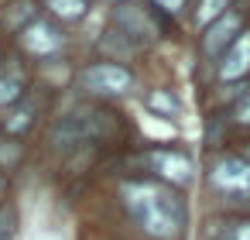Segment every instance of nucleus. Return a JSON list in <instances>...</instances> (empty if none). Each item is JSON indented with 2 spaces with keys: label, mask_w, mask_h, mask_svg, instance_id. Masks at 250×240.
<instances>
[{
  "label": "nucleus",
  "mask_w": 250,
  "mask_h": 240,
  "mask_svg": "<svg viewBox=\"0 0 250 240\" xmlns=\"http://www.w3.org/2000/svg\"><path fill=\"white\" fill-rule=\"evenodd\" d=\"M18 230V209L14 206H0V240H11Z\"/></svg>",
  "instance_id": "nucleus-12"
},
{
  "label": "nucleus",
  "mask_w": 250,
  "mask_h": 240,
  "mask_svg": "<svg viewBox=\"0 0 250 240\" xmlns=\"http://www.w3.org/2000/svg\"><path fill=\"white\" fill-rule=\"evenodd\" d=\"M18 42H21V48L24 52H31V55H52L55 48H62V28L59 24H48V21H31L24 31H18Z\"/></svg>",
  "instance_id": "nucleus-4"
},
{
  "label": "nucleus",
  "mask_w": 250,
  "mask_h": 240,
  "mask_svg": "<svg viewBox=\"0 0 250 240\" xmlns=\"http://www.w3.org/2000/svg\"><path fill=\"white\" fill-rule=\"evenodd\" d=\"M147 107H151V110H158V113H165V117H175V113H178V100H175V96H168L165 89H154V93L147 96Z\"/></svg>",
  "instance_id": "nucleus-11"
},
{
  "label": "nucleus",
  "mask_w": 250,
  "mask_h": 240,
  "mask_svg": "<svg viewBox=\"0 0 250 240\" xmlns=\"http://www.w3.org/2000/svg\"><path fill=\"white\" fill-rule=\"evenodd\" d=\"M226 240H250V223H236V226L226 233Z\"/></svg>",
  "instance_id": "nucleus-17"
},
{
  "label": "nucleus",
  "mask_w": 250,
  "mask_h": 240,
  "mask_svg": "<svg viewBox=\"0 0 250 240\" xmlns=\"http://www.w3.org/2000/svg\"><path fill=\"white\" fill-rule=\"evenodd\" d=\"M233 113H236V120H240V124H250V96H243V100L236 103V110H233Z\"/></svg>",
  "instance_id": "nucleus-16"
},
{
  "label": "nucleus",
  "mask_w": 250,
  "mask_h": 240,
  "mask_svg": "<svg viewBox=\"0 0 250 240\" xmlns=\"http://www.w3.org/2000/svg\"><path fill=\"white\" fill-rule=\"evenodd\" d=\"M31 120H35V110H31V107H21V110H14V113H11V120H7V131H11V134H18V131H28V127H31Z\"/></svg>",
  "instance_id": "nucleus-13"
},
{
  "label": "nucleus",
  "mask_w": 250,
  "mask_h": 240,
  "mask_svg": "<svg viewBox=\"0 0 250 240\" xmlns=\"http://www.w3.org/2000/svg\"><path fill=\"white\" fill-rule=\"evenodd\" d=\"M226 7H229V0H202V4H199V14H195V21L209 28L212 21H219V18L226 14Z\"/></svg>",
  "instance_id": "nucleus-10"
},
{
  "label": "nucleus",
  "mask_w": 250,
  "mask_h": 240,
  "mask_svg": "<svg viewBox=\"0 0 250 240\" xmlns=\"http://www.w3.org/2000/svg\"><path fill=\"white\" fill-rule=\"evenodd\" d=\"M18 154H21V144H14V141H11V148H0V172H7Z\"/></svg>",
  "instance_id": "nucleus-15"
},
{
  "label": "nucleus",
  "mask_w": 250,
  "mask_h": 240,
  "mask_svg": "<svg viewBox=\"0 0 250 240\" xmlns=\"http://www.w3.org/2000/svg\"><path fill=\"white\" fill-rule=\"evenodd\" d=\"M154 4H158V7H165V11H171V14H175V11H178V7H182V4H185V0H154Z\"/></svg>",
  "instance_id": "nucleus-18"
},
{
  "label": "nucleus",
  "mask_w": 250,
  "mask_h": 240,
  "mask_svg": "<svg viewBox=\"0 0 250 240\" xmlns=\"http://www.w3.org/2000/svg\"><path fill=\"white\" fill-rule=\"evenodd\" d=\"M243 31H240V14H233V11H226L219 21H212L209 28H206V38H202V48H206V55H226V48L240 38Z\"/></svg>",
  "instance_id": "nucleus-6"
},
{
  "label": "nucleus",
  "mask_w": 250,
  "mask_h": 240,
  "mask_svg": "<svg viewBox=\"0 0 250 240\" xmlns=\"http://www.w3.org/2000/svg\"><path fill=\"white\" fill-rule=\"evenodd\" d=\"M120 196H124L127 213L141 223L144 233H151L158 240H175L182 233V226H185V202H182V196L171 185L137 178V182H124Z\"/></svg>",
  "instance_id": "nucleus-1"
},
{
  "label": "nucleus",
  "mask_w": 250,
  "mask_h": 240,
  "mask_svg": "<svg viewBox=\"0 0 250 240\" xmlns=\"http://www.w3.org/2000/svg\"><path fill=\"white\" fill-rule=\"evenodd\" d=\"M247 161H250V148H247Z\"/></svg>",
  "instance_id": "nucleus-20"
},
{
  "label": "nucleus",
  "mask_w": 250,
  "mask_h": 240,
  "mask_svg": "<svg viewBox=\"0 0 250 240\" xmlns=\"http://www.w3.org/2000/svg\"><path fill=\"white\" fill-rule=\"evenodd\" d=\"M21 100V83L0 76V103H18Z\"/></svg>",
  "instance_id": "nucleus-14"
},
{
  "label": "nucleus",
  "mask_w": 250,
  "mask_h": 240,
  "mask_svg": "<svg viewBox=\"0 0 250 240\" xmlns=\"http://www.w3.org/2000/svg\"><path fill=\"white\" fill-rule=\"evenodd\" d=\"M134 86V76L117 62H96L79 72V89L89 96H124Z\"/></svg>",
  "instance_id": "nucleus-2"
},
{
  "label": "nucleus",
  "mask_w": 250,
  "mask_h": 240,
  "mask_svg": "<svg viewBox=\"0 0 250 240\" xmlns=\"http://www.w3.org/2000/svg\"><path fill=\"white\" fill-rule=\"evenodd\" d=\"M4 196H7V175L0 172V202H4Z\"/></svg>",
  "instance_id": "nucleus-19"
},
{
  "label": "nucleus",
  "mask_w": 250,
  "mask_h": 240,
  "mask_svg": "<svg viewBox=\"0 0 250 240\" xmlns=\"http://www.w3.org/2000/svg\"><path fill=\"white\" fill-rule=\"evenodd\" d=\"M147 165L165 178V185H185L192 178V161L182 154V151H151L147 154Z\"/></svg>",
  "instance_id": "nucleus-7"
},
{
  "label": "nucleus",
  "mask_w": 250,
  "mask_h": 240,
  "mask_svg": "<svg viewBox=\"0 0 250 240\" xmlns=\"http://www.w3.org/2000/svg\"><path fill=\"white\" fill-rule=\"evenodd\" d=\"M209 182L226 196L250 199V161L247 158H216L212 172H209Z\"/></svg>",
  "instance_id": "nucleus-3"
},
{
  "label": "nucleus",
  "mask_w": 250,
  "mask_h": 240,
  "mask_svg": "<svg viewBox=\"0 0 250 240\" xmlns=\"http://www.w3.org/2000/svg\"><path fill=\"white\" fill-rule=\"evenodd\" d=\"M113 21H117V35H124V38H130V42H137V45H147V42H154V24H151V18L141 11V7H134V4H120L117 11H113Z\"/></svg>",
  "instance_id": "nucleus-5"
},
{
  "label": "nucleus",
  "mask_w": 250,
  "mask_h": 240,
  "mask_svg": "<svg viewBox=\"0 0 250 240\" xmlns=\"http://www.w3.org/2000/svg\"><path fill=\"white\" fill-rule=\"evenodd\" d=\"M45 7H48V14H55L62 21H79L89 11V0H45Z\"/></svg>",
  "instance_id": "nucleus-9"
},
{
  "label": "nucleus",
  "mask_w": 250,
  "mask_h": 240,
  "mask_svg": "<svg viewBox=\"0 0 250 240\" xmlns=\"http://www.w3.org/2000/svg\"><path fill=\"white\" fill-rule=\"evenodd\" d=\"M250 72V31H243L223 55V65H219V79L233 83V79H243Z\"/></svg>",
  "instance_id": "nucleus-8"
}]
</instances>
